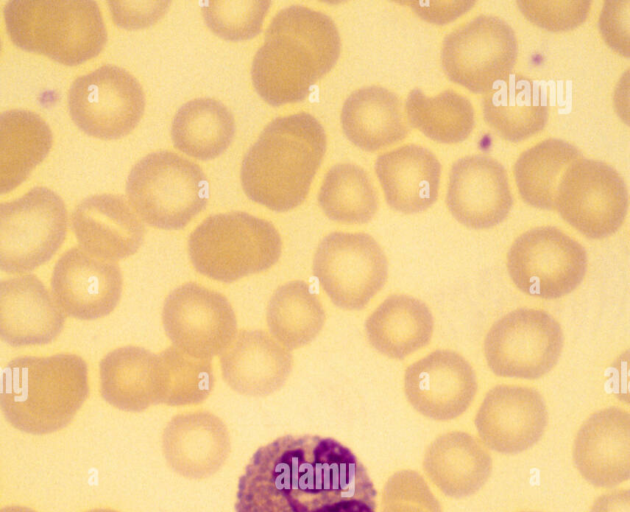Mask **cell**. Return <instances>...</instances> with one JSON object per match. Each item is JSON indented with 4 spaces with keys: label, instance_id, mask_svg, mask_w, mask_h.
<instances>
[{
    "label": "cell",
    "instance_id": "ab89813d",
    "mask_svg": "<svg viewBox=\"0 0 630 512\" xmlns=\"http://www.w3.org/2000/svg\"><path fill=\"white\" fill-rule=\"evenodd\" d=\"M525 17L549 31H566L579 26L588 17L590 1H533L517 2Z\"/></svg>",
    "mask_w": 630,
    "mask_h": 512
},
{
    "label": "cell",
    "instance_id": "ac0fdd59",
    "mask_svg": "<svg viewBox=\"0 0 630 512\" xmlns=\"http://www.w3.org/2000/svg\"><path fill=\"white\" fill-rule=\"evenodd\" d=\"M541 394L527 386L502 384L490 389L475 417L482 442L490 449L515 454L536 444L547 426Z\"/></svg>",
    "mask_w": 630,
    "mask_h": 512
},
{
    "label": "cell",
    "instance_id": "1f68e13d",
    "mask_svg": "<svg viewBox=\"0 0 630 512\" xmlns=\"http://www.w3.org/2000/svg\"><path fill=\"white\" fill-rule=\"evenodd\" d=\"M234 134L232 113L213 98H195L186 102L176 112L171 125L174 146L200 160H210L222 154Z\"/></svg>",
    "mask_w": 630,
    "mask_h": 512
},
{
    "label": "cell",
    "instance_id": "8d00e7d4",
    "mask_svg": "<svg viewBox=\"0 0 630 512\" xmlns=\"http://www.w3.org/2000/svg\"><path fill=\"white\" fill-rule=\"evenodd\" d=\"M162 369L161 403L185 406L204 401L211 393L215 378L210 360L193 358L174 346L158 353Z\"/></svg>",
    "mask_w": 630,
    "mask_h": 512
},
{
    "label": "cell",
    "instance_id": "74e56055",
    "mask_svg": "<svg viewBox=\"0 0 630 512\" xmlns=\"http://www.w3.org/2000/svg\"><path fill=\"white\" fill-rule=\"evenodd\" d=\"M269 6V0H211L204 3L202 14L213 33L225 40L242 41L261 31Z\"/></svg>",
    "mask_w": 630,
    "mask_h": 512
},
{
    "label": "cell",
    "instance_id": "2e32d148",
    "mask_svg": "<svg viewBox=\"0 0 630 512\" xmlns=\"http://www.w3.org/2000/svg\"><path fill=\"white\" fill-rule=\"evenodd\" d=\"M50 286L65 315L90 321L103 318L116 308L122 294L123 277L116 262L72 247L56 261Z\"/></svg>",
    "mask_w": 630,
    "mask_h": 512
},
{
    "label": "cell",
    "instance_id": "f1b7e54d",
    "mask_svg": "<svg viewBox=\"0 0 630 512\" xmlns=\"http://www.w3.org/2000/svg\"><path fill=\"white\" fill-rule=\"evenodd\" d=\"M433 329L434 319L429 307L405 294L387 297L365 322L371 346L393 359H404L426 346Z\"/></svg>",
    "mask_w": 630,
    "mask_h": 512
},
{
    "label": "cell",
    "instance_id": "4dcf8cb0",
    "mask_svg": "<svg viewBox=\"0 0 630 512\" xmlns=\"http://www.w3.org/2000/svg\"><path fill=\"white\" fill-rule=\"evenodd\" d=\"M0 191L5 194L20 185L47 156L52 132L36 113L12 109L1 113Z\"/></svg>",
    "mask_w": 630,
    "mask_h": 512
},
{
    "label": "cell",
    "instance_id": "f6af8a7d",
    "mask_svg": "<svg viewBox=\"0 0 630 512\" xmlns=\"http://www.w3.org/2000/svg\"><path fill=\"white\" fill-rule=\"evenodd\" d=\"M1 512H35L29 508H25V507H20V506H12V507H6L4 509H2Z\"/></svg>",
    "mask_w": 630,
    "mask_h": 512
},
{
    "label": "cell",
    "instance_id": "277c9868",
    "mask_svg": "<svg viewBox=\"0 0 630 512\" xmlns=\"http://www.w3.org/2000/svg\"><path fill=\"white\" fill-rule=\"evenodd\" d=\"M88 395L87 364L75 354L21 356L1 370L2 414L25 433L43 435L66 427Z\"/></svg>",
    "mask_w": 630,
    "mask_h": 512
},
{
    "label": "cell",
    "instance_id": "9c48e42d",
    "mask_svg": "<svg viewBox=\"0 0 630 512\" xmlns=\"http://www.w3.org/2000/svg\"><path fill=\"white\" fill-rule=\"evenodd\" d=\"M507 270L523 293L557 299L581 284L587 271V252L556 227H535L518 236L511 245Z\"/></svg>",
    "mask_w": 630,
    "mask_h": 512
},
{
    "label": "cell",
    "instance_id": "bcb514c9",
    "mask_svg": "<svg viewBox=\"0 0 630 512\" xmlns=\"http://www.w3.org/2000/svg\"><path fill=\"white\" fill-rule=\"evenodd\" d=\"M87 512H118V511H115L113 509H108V508H96V509L89 510Z\"/></svg>",
    "mask_w": 630,
    "mask_h": 512
},
{
    "label": "cell",
    "instance_id": "3957f363",
    "mask_svg": "<svg viewBox=\"0 0 630 512\" xmlns=\"http://www.w3.org/2000/svg\"><path fill=\"white\" fill-rule=\"evenodd\" d=\"M326 146L325 130L311 114L275 118L243 157L244 192L276 212L296 208L308 195Z\"/></svg>",
    "mask_w": 630,
    "mask_h": 512
},
{
    "label": "cell",
    "instance_id": "d590c367",
    "mask_svg": "<svg viewBox=\"0 0 630 512\" xmlns=\"http://www.w3.org/2000/svg\"><path fill=\"white\" fill-rule=\"evenodd\" d=\"M318 202L329 219L345 224L367 223L378 209V196L367 172L352 163H339L328 170Z\"/></svg>",
    "mask_w": 630,
    "mask_h": 512
},
{
    "label": "cell",
    "instance_id": "4316f807",
    "mask_svg": "<svg viewBox=\"0 0 630 512\" xmlns=\"http://www.w3.org/2000/svg\"><path fill=\"white\" fill-rule=\"evenodd\" d=\"M423 466L431 481L447 496L463 498L477 492L492 470V459L472 435L453 431L428 447Z\"/></svg>",
    "mask_w": 630,
    "mask_h": 512
},
{
    "label": "cell",
    "instance_id": "d6a6232c",
    "mask_svg": "<svg viewBox=\"0 0 630 512\" xmlns=\"http://www.w3.org/2000/svg\"><path fill=\"white\" fill-rule=\"evenodd\" d=\"M325 318L319 298L310 285L301 280L277 288L266 312L270 333L288 350L312 342L322 330Z\"/></svg>",
    "mask_w": 630,
    "mask_h": 512
},
{
    "label": "cell",
    "instance_id": "cb8c5ba5",
    "mask_svg": "<svg viewBox=\"0 0 630 512\" xmlns=\"http://www.w3.org/2000/svg\"><path fill=\"white\" fill-rule=\"evenodd\" d=\"M375 172L388 205L413 214L425 211L437 199L441 164L427 148L407 144L378 156Z\"/></svg>",
    "mask_w": 630,
    "mask_h": 512
},
{
    "label": "cell",
    "instance_id": "d4e9b609",
    "mask_svg": "<svg viewBox=\"0 0 630 512\" xmlns=\"http://www.w3.org/2000/svg\"><path fill=\"white\" fill-rule=\"evenodd\" d=\"M163 448L173 469L189 478L213 474L225 461L229 436L225 424L207 411L173 417L163 433Z\"/></svg>",
    "mask_w": 630,
    "mask_h": 512
},
{
    "label": "cell",
    "instance_id": "6da1fadb",
    "mask_svg": "<svg viewBox=\"0 0 630 512\" xmlns=\"http://www.w3.org/2000/svg\"><path fill=\"white\" fill-rule=\"evenodd\" d=\"M366 467L345 445L284 435L259 447L238 481L236 512H376Z\"/></svg>",
    "mask_w": 630,
    "mask_h": 512
},
{
    "label": "cell",
    "instance_id": "7a4b0ae2",
    "mask_svg": "<svg viewBox=\"0 0 630 512\" xmlns=\"http://www.w3.org/2000/svg\"><path fill=\"white\" fill-rule=\"evenodd\" d=\"M340 51L339 32L328 15L288 6L272 18L253 58V85L272 106L301 101L333 68Z\"/></svg>",
    "mask_w": 630,
    "mask_h": 512
},
{
    "label": "cell",
    "instance_id": "484cf974",
    "mask_svg": "<svg viewBox=\"0 0 630 512\" xmlns=\"http://www.w3.org/2000/svg\"><path fill=\"white\" fill-rule=\"evenodd\" d=\"M100 392L111 406L141 412L160 404L163 381L158 354L138 346L108 352L99 363Z\"/></svg>",
    "mask_w": 630,
    "mask_h": 512
},
{
    "label": "cell",
    "instance_id": "d6986e66",
    "mask_svg": "<svg viewBox=\"0 0 630 512\" xmlns=\"http://www.w3.org/2000/svg\"><path fill=\"white\" fill-rule=\"evenodd\" d=\"M446 203L453 217L468 228L498 225L513 205L505 168L486 155L457 160L450 171Z\"/></svg>",
    "mask_w": 630,
    "mask_h": 512
},
{
    "label": "cell",
    "instance_id": "5b68a950",
    "mask_svg": "<svg viewBox=\"0 0 630 512\" xmlns=\"http://www.w3.org/2000/svg\"><path fill=\"white\" fill-rule=\"evenodd\" d=\"M4 20L16 46L69 66L97 56L107 41L93 0H11Z\"/></svg>",
    "mask_w": 630,
    "mask_h": 512
},
{
    "label": "cell",
    "instance_id": "ba28073f",
    "mask_svg": "<svg viewBox=\"0 0 630 512\" xmlns=\"http://www.w3.org/2000/svg\"><path fill=\"white\" fill-rule=\"evenodd\" d=\"M67 210L61 197L36 186L0 206V268L23 275L47 263L63 244Z\"/></svg>",
    "mask_w": 630,
    "mask_h": 512
},
{
    "label": "cell",
    "instance_id": "f35d334b",
    "mask_svg": "<svg viewBox=\"0 0 630 512\" xmlns=\"http://www.w3.org/2000/svg\"><path fill=\"white\" fill-rule=\"evenodd\" d=\"M382 512H442L424 479L415 471L394 474L387 482Z\"/></svg>",
    "mask_w": 630,
    "mask_h": 512
},
{
    "label": "cell",
    "instance_id": "e0dca14e",
    "mask_svg": "<svg viewBox=\"0 0 630 512\" xmlns=\"http://www.w3.org/2000/svg\"><path fill=\"white\" fill-rule=\"evenodd\" d=\"M476 374L459 353L439 349L412 363L404 374V392L420 414L438 421L462 415L477 392Z\"/></svg>",
    "mask_w": 630,
    "mask_h": 512
},
{
    "label": "cell",
    "instance_id": "e575fe53",
    "mask_svg": "<svg viewBox=\"0 0 630 512\" xmlns=\"http://www.w3.org/2000/svg\"><path fill=\"white\" fill-rule=\"evenodd\" d=\"M405 110L410 124L428 138L446 144L465 140L474 127V109L463 95L445 90L429 97L419 88L407 96Z\"/></svg>",
    "mask_w": 630,
    "mask_h": 512
},
{
    "label": "cell",
    "instance_id": "ffe728a7",
    "mask_svg": "<svg viewBox=\"0 0 630 512\" xmlns=\"http://www.w3.org/2000/svg\"><path fill=\"white\" fill-rule=\"evenodd\" d=\"M71 229L82 250L114 262L134 255L145 235L142 220L125 197L110 193L83 199L71 214Z\"/></svg>",
    "mask_w": 630,
    "mask_h": 512
},
{
    "label": "cell",
    "instance_id": "60d3db41",
    "mask_svg": "<svg viewBox=\"0 0 630 512\" xmlns=\"http://www.w3.org/2000/svg\"><path fill=\"white\" fill-rule=\"evenodd\" d=\"M115 24L125 29H139L157 22L167 11L165 0H112L108 2Z\"/></svg>",
    "mask_w": 630,
    "mask_h": 512
},
{
    "label": "cell",
    "instance_id": "836d02e7",
    "mask_svg": "<svg viewBox=\"0 0 630 512\" xmlns=\"http://www.w3.org/2000/svg\"><path fill=\"white\" fill-rule=\"evenodd\" d=\"M580 157L581 153L574 145L554 138L524 151L514 166L522 199L538 209H554L559 182L568 167Z\"/></svg>",
    "mask_w": 630,
    "mask_h": 512
},
{
    "label": "cell",
    "instance_id": "603a6c76",
    "mask_svg": "<svg viewBox=\"0 0 630 512\" xmlns=\"http://www.w3.org/2000/svg\"><path fill=\"white\" fill-rule=\"evenodd\" d=\"M292 355L262 330H241L221 354L224 381L247 396H266L279 390L292 370Z\"/></svg>",
    "mask_w": 630,
    "mask_h": 512
},
{
    "label": "cell",
    "instance_id": "ee69618b",
    "mask_svg": "<svg viewBox=\"0 0 630 512\" xmlns=\"http://www.w3.org/2000/svg\"><path fill=\"white\" fill-rule=\"evenodd\" d=\"M590 512H630L628 489L616 490L596 499Z\"/></svg>",
    "mask_w": 630,
    "mask_h": 512
},
{
    "label": "cell",
    "instance_id": "44dd1931",
    "mask_svg": "<svg viewBox=\"0 0 630 512\" xmlns=\"http://www.w3.org/2000/svg\"><path fill=\"white\" fill-rule=\"evenodd\" d=\"M65 314L43 282L32 274L0 283L1 340L12 347L45 345L56 339Z\"/></svg>",
    "mask_w": 630,
    "mask_h": 512
},
{
    "label": "cell",
    "instance_id": "83f0119b",
    "mask_svg": "<svg viewBox=\"0 0 630 512\" xmlns=\"http://www.w3.org/2000/svg\"><path fill=\"white\" fill-rule=\"evenodd\" d=\"M341 125L346 137L366 151L389 146L409 133L400 99L380 86L353 91L343 104Z\"/></svg>",
    "mask_w": 630,
    "mask_h": 512
},
{
    "label": "cell",
    "instance_id": "7bdbcfd3",
    "mask_svg": "<svg viewBox=\"0 0 630 512\" xmlns=\"http://www.w3.org/2000/svg\"><path fill=\"white\" fill-rule=\"evenodd\" d=\"M413 9L427 21L434 23H446L457 18L474 4L473 1H415L407 2Z\"/></svg>",
    "mask_w": 630,
    "mask_h": 512
},
{
    "label": "cell",
    "instance_id": "8992f818",
    "mask_svg": "<svg viewBox=\"0 0 630 512\" xmlns=\"http://www.w3.org/2000/svg\"><path fill=\"white\" fill-rule=\"evenodd\" d=\"M281 253L282 240L275 226L242 211L207 217L188 239L195 270L224 283L268 270Z\"/></svg>",
    "mask_w": 630,
    "mask_h": 512
},
{
    "label": "cell",
    "instance_id": "5bb4252c",
    "mask_svg": "<svg viewBox=\"0 0 630 512\" xmlns=\"http://www.w3.org/2000/svg\"><path fill=\"white\" fill-rule=\"evenodd\" d=\"M555 209L587 238L602 239L621 227L628 210V191L610 165L578 159L559 182Z\"/></svg>",
    "mask_w": 630,
    "mask_h": 512
},
{
    "label": "cell",
    "instance_id": "30bf717a",
    "mask_svg": "<svg viewBox=\"0 0 630 512\" xmlns=\"http://www.w3.org/2000/svg\"><path fill=\"white\" fill-rule=\"evenodd\" d=\"M564 345L559 322L540 309L519 308L496 321L484 340V355L500 377L538 379L557 364Z\"/></svg>",
    "mask_w": 630,
    "mask_h": 512
},
{
    "label": "cell",
    "instance_id": "7c38bea8",
    "mask_svg": "<svg viewBox=\"0 0 630 512\" xmlns=\"http://www.w3.org/2000/svg\"><path fill=\"white\" fill-rule=\"evenodd\" d=\"M514 30L493 15H479L449 33L441 61L447 77L474 93H488L507 79L515 66Z\"/></svg>",
    "mask_w": 630,
    "mask_h": 512
},
{
    "label": "cell",
    "instance_id": "4fadbf2b",
    "mask_svg": "<svg viewBox=\"0 0 630 512\" xmlns=\"http://www.w3.org/2000/svg\"><path fill=\"white\" fill-rule=\"evenodd\" d=\"M68 109L74 124L85 134L103 140L118 139L139 123L145 96L131 73L106 64L72 82Z\"/></svg>",
    "mask_w": 630,
    "mask_h": 512
},
{
    "label": "cell",
    "instance_id": "f546056e",
    "mask_svg": "<svg viewBox=\"0 0 630 512\" xmlns=\"http://www.w3.org/2000/svg\"><path fill=\"white\" fill-rule=\"evenodd\" d=\"M487 124L503 139L525 140L540 132L548 119V101L531 79L511 74L486 93L482 102Z\"/></svg>",
    "mask_w": 630,
    "mask_h": 512
},
{
    "label": "cell",
    "instance_id": "9a60e30c",
    "mask_svg": "<svg viewBox=\"0 0 630 512\" xmlns=\"http://www.w3.org/2000/svg\"><path fill=\"white\" fill-rule=\"evenodd\" d=\"M162 323L174 347L201 360L221 355L237 334L236 316L228 299L194 282L168 294Z\"/></svg>",
    "mask_w": 630,
    "mask_h": 512
},
{
    "label": "cell",
    "instance_id": "8fae6325",
    "mask_svg": "<svg viewBox=\"0 0 630 512\" xmlns=\"http://www.w3.org/2000/svg\"><path fill=\"white\" fill-rule=\"evenodd\" d=\"M313 274L330 300L345 310H361L383 288L387 258L369 234L332 232L313 258Z\"/></svg>",
    "mask_w": 630,
    "mask_h": 512
},
{
    "label": "cell",
    "instance_id": "52a82bcc",
    "mask_svg": "<svg viewBox=\"0 0 630 512\" xmlns=\"http://www.w3.org/2000/svg\"><path fill=\"white\" fill-rule=\"evenodd\" d=\"M126 195L146 224L179 230L206 207L209 183L198 164L171 151H156L131 168Z\"/></svg>",
    "mask_w": 630,
    "mask_h": 512
},
{
    "label": "cell",
    "instance_id": "b9f144b4",
    "mask_svg": "<svg viewBox=\"0 0 630 512\" xmlns=\"http://www.w3.org/2000/svg\"><path fill=\"white\" fill-rule=\"evenodd\" d=\"M599 26L610 47L629 57V1L605 2Z\"/></svg>",
    "mask_w": 630,
    "mask_h": 512
},
{
    "label": "cell",
    "instance_id": "7402d4cb",
    "mask_svg": "<svg viewBox=\"0 0 630 512\" xmlns=\"http://www.w3.org/2000/svg\"><path fill=\"white\" fill-rule=\"evenodd\" d=\"M573 458L580 474L598 487H614L630 476V416L618 407L593 413L580 427Z\"/></svg>",
    "mask_w": 630,
    "mask_h": 512
}]
</instances>
